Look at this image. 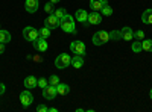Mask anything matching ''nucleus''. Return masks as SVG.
Here are the masks:
<instances>
[{"label":"nucleus","mask_w":152,"mask_h":112,"mask_svg":"<svg viewBox=\"0 0 152 112\" xmlns=\"http://www.w3.org/2000/svg\"><path fill=\"white\" fill-rule=\"evenodd\" d=\"M58 83H59V77L58 76H55V74H53V76L49 77V85H55L56 86Z\"/></svg>","instance_id":"28"},{"label":"nucleus","mask_w":152,"mask_h":112,"mask_svg":"<svg viewBox=\"0 0 152 112\" xmlns=\"http://www.w3.org/2000/svg\"><path fill=\"white\" fill-rule=\"evenodd\" d=\"M53 14H55V17H56V18H59V20H61L62 17H64V15L67 14V11H66L64 8H58V9H55V11H53Z\"/></svg>","instance_id":"24"},{"label":"nucleus","mask_w":152,"mask_h":112,"mask_svg":"<svg viewBox=\"0 0 152 112\" xmlns=\"http://www.w3.org/2000/svg\"><path fill=\"white\" fill-rule=\"evenodd\" d=\"M142 21L145 24H152V9H146L142 14Z\"/></svg>","instance_id":"18"},{"label":"nucleus","mask_w":152,"mask_h":112,"mask_svg":"<svg viewBox=\"0 0 152 112\" xmlns=\"http://www.w3.org/2000/svg\"><path fill=\"white\" fill-rule=\"evenodd\" d=\"M100 14H102V15H105V17L111 15V14H113V8H111L110 5H105L102 9H100Z\"/></svg>","instance_id":"25"},{"label":"nucleus","mask_w":152,"mask_h":112,"mask_svg":"<svg viewBox=\"0 0 152 112\" xmlns=\"http://www.w3.org/2000/svg\"><path fill=\"white\" fill-rule=\"evenodd\" d=\"M20 102H21V105H23L24 108H28V106L32 105V102H34V95H32V92H31L28 88H26V91L20 92Z\"/></svg>","instance_id":"6"},{"label":"nucleus","mask_w":152,"mask_h":112,"mask_svg":"<svg viewBox=\"0 0 152 112\" xmlns=\"http://www.w3.org/2000/svg\"><path fill=\"white\" fill-rule=\"evenodd\" d=\"M56 92L59 94V95H67L69 92H70V86L67 85V83H58L56 85Z\"/></svg>","instance_id":"17"},{"label":"nucleus","mask_w":152,"mask_h":112,"mask_svg":"<svg viewBox=\"0 0 152 112\" xmlns=\"http://www.w3.org/2000/svg\"><path fill=\"white\" fill-rule=\"evenodd\" d=\"M110 40H113V41H120V40H122L120 30H113V32H110Z\"/></svg>","instance_id":"23"},{"label":"nucleus","mask_w":152,"mask_h":112,"mask_svg":"<svg viewBox=\"0 0 152 112\" xmlns=\"http://www.w3.org/2000/svg\"><path fill=\"white\" fill-rule=\"evenodd\" d=\"M32 46H34L35 50H38V52H46L47 48H49L47 40L46 38H41V36H38L35 41H32Z\"/></svg>","instance_id":"7"},{"label":"nucleus","mask_w":152,"mask_h":112,"mask_svg":"<svg viewBox=\"0 0 152 112\" xmlns=\"http://www.w3.org/2000/svg\"><path fill=\"white\" fill-rule=\"evenodd\" d=\"M47 112H58V109H56V108H49Z\"/></svg>","instance_id":"33"},{"label":"nucleus","mask_w":152,"mask_h":112,"mask_svg":"<svg viewBox=\"0 0 152 112\" xmlns=\"http://www.w3.org/2000/svg\"><path fill=\"white\" fill-rule=\"evenodd\" d=\"M70 61H72V58L67 53H61L55 59V67L59 68V70H64V68H67L70 65Z\"/></svg>","instance_id":"3"},{"label":"nucleus","mask_w":152,"mask_h":112,"mask_svg":"<svg viewBox=\"0 0 152 112\" xmlns=\"http://www.w3.org/2000/svg\"><path fill=\"white\" fill-rule=\"evenodd\" d=\"M11 41V33L5 29H0V43H3V44H8Z\"/></svg>","instance_id":"19"},{"label":"nucleus","mask_w":152,"mask_h":112,"mask_svg":"<svg viewBox=\"0 0 152 112\" xmlns=\"http://www.w3.org/2000/svg\"><path fill=\"white\" fill-rule=\"evenodd\" d=\"M49 2H52V3L55 5V3H59V2H61V0H49Z\"/></svg>","instance_id":"34"},{"label":"nucleus","mask_w":152,"mask_h":112,"mask_svg":"<svg viewBox=\"0 0 152 112\" xmlns=\"http://www.w3.org/2000/svg\"><path fill=\"white\" fill-rule=\"evenodd\" d=\"M5 91H6V86H5L2 82H0V95H3V94H5Z\"/></svg>","instance_id":"31"},{"label":"nucleus","mask_w":152,"mask_h":112,"mask_svg":"<svg viewBox=\"0 0 152 112\" xmlns=\"http://www.w3.org/2000/svg\"><path fill=\"white\" fill-rule=\"evenodd\" d=\"M131 48H132V52H134V53H140V52H143V47H142V41L135 40V41L132 43Z\"/></svg>","instance_id":"20"},{"label":"nucleus","mask_w":152,"mask_h":112,"mask_svg":"<svg viewBox=\"0 0 152 112\" xmlns=\"http://www.w3.org/2000/svg\"><path fill=\"white\" fill-rule=\"evenodd\" d=\"M59 27L67 32V33H76V26H75V17L66 14L64 17H62L59 20Z\"/></svg>","instance_id":"1"},{"label":"nucleus","mask_w":152,"mask_h":112,"mask_svg":"<svg viewBox=\"0 0 152 112\" xmlns=\"http://www.w3.org/2000/svg\"><path fill=\"white\" fill-rule=\"evenodd\" d=\"M142 47L145 52H152V40H142Z\"/></svg>","instance_id":"22"},{"label":"nucleus","mask_w":152,"mask_h":112,"mask_svg":"<svg viewBox=\"0 0 152 112\" xmlns=\"http://www.w3.org/2000/svg\"><path fill=\"white\" fill-rule=\"evenodd\" d=\"M110 40V32H105V30H99L93 35V44L94 46H104L107 44Z\"/></svg>","instance_id":"2"},{"label":"nucleus","mask_w":152,"mask_h":112,"mask_svg":"<svg viewBox=\"0 0 152 112\" xmlns=\"http://www.w3.org/2000/svg\"><path fill=\"white\" fill-rule=\"evenodd\" d=\"M70 65L75 67V68H82V65H84V56L75 55V56L72 58V61H70Z\"/></svg>","instance_id":"14"},{"label":"nucleus","mask_w":152,"mask_h":112,"mask_svg":"<svg viewBox=\"0 0 152 112\" xmlns=\"http://www.w3.org/2000/svg\"><path fill=\"white\" fill-rule=\"evenodd\" d=\"M56 86L55 85H47L46 88H43V97L46 98V100H53V98L56 97Z\"/></svg>","instance_id":"8"},{"label":"nucleus","mask_w":152,"mask_h":112,"mask_svg":"<svg viewBox=\"0 0 152 112\" xmlns=\"http://www.w3.org/2000/svg\"><path fill=\"white\" fill-rule=\"evenodd\" d=\"M120 35H122V40H125V41H131V40H134V30L131 29V27H123V29H120Z\"/></svg>","instance_id":"13"},{"label":"nucleus","mask_w":152,"mask_h":112,"mask_svg":"<svg viewBox=\"0 0 152 112\" xmlns=\"http://www.w3.org/2000/svg\"><path fill=\"white\" fill-rule=\"evenodd\" d=\"M47 109H49V108H47L46 105H38V106H37V112H47Z\"/></svg>","instance_id":"30"},{"label":"nucleus","mask_w":152,"mask_h":112,"mask_svg":"<svg viewBox=\"0 0 152 112\" xmlns=\"http://www.w3.org/2000/svg\"><path fill=\"white\" fill-rule=\"evenodd\" d=\"M44 11L47 12V14H53V11H55V9H53V3H52V2L46 3V5H44Z\"/></svg>","instance_id":"27"},{"label":"nucleus","mask_w":152,"mask_h":112,"mask_svg":"<svg viewBox=\"0 0 152 112\" xmlns=\"http://www.w3.org/2000/svg\"><path fill=\"white\" fill-rule=\"evenodd\" d=\"M105 5H108L107 0H90V6L93 11H100Z\"/></svg>","instance_id":"16"},{"label":"nucleus","mask_w":152,"mask_h":112,"mask_svg":"<svg viewBox=\"0 0 152 112\" xmlns=\"http://www.w3.org/2000/svg\"><path fill=\"white\" fill-rule=\"evenodd\" d=\"M102 23V14L99 11H93L91 14H88V24H100Z\"/></svg>","instance_id":"10"},{"label":"nucleus","mask_w":152,"mask_h":112,"mask_svg":"<svg viewBox=\"0 0 152 112\" xmlns=\"http://www.w3.org/2000/svg\"><path fill=\"white\" fill-rule=\"evenodd\" d=\"M38 33H40V36H41V38H49V36H50V33H52V29H49L47 26H44V27H41L40 30H38Z\"/></svg>","instance_id":"21"},{"label":"nucleus","mask_w":152,"mask_h":112,"mask_svg":"<svg viewBox=\"0 0 152 112\" xmlns=\"http://www.w3.org/2000/svg\"><path fill=\"white\" fill-rule=\"evenodd\" d=\"M5 53V44L3 43H0V55Z\"/></svg>","instance_id":"32"},{"label":"nucleus","mask_w":152,"mask_h":112,"mask_svg":"<svg viewBox=\"0 0 152 112\" xmlns=\"http://www.w3.org/2000/svg\"><path fill=\"white\" fill-rule=\"evenodd\" d=\"M70 50H72V53H75V55L84 56V55L87 53V47H85V44H84L82 41H73V43L70 44Z\"/></svg>","instance_id":"5"},{"label":"nucleus","mask_w":152,"mask_h":112,"mask_svg":"<svg viewBox=\"0 0 152 112\" xmlns=\"http://www.w3.org/2000/svg\"><path fill=\"white\" fill-rule=\"evenodd\" d=\"M38 36H40V33H38V30L32 26H26L23 29V38L26 41H35Z\"/></svg>","instance_id":"4"},{"label":"nucleus","mask_w":152,"mask_h":112,"mask_svg":"<svg viewBox=\"0 0 152 112\" xmlns=\"http://www.w3.org/2000/svg\"><path fill=\"white\" fill-rule=\"evenodd\" d=\"M24 86H26L28 90H34L35 86H38V79L35 76H28L24 79Z\"/></svg>","instance_id":"15"},{"label":"nucleus","mask_w":152,"mask_h":112,"mask_svg":"<svg viewBox=\"0 0 152 112\" xmlns=\"http://www.w3.org/2000/svg\"><path fill=\"white\" fill-rule=\"evenodd\" d=\"M44 26H47L49 29L59 27V18H56L55 14H49V17H46V20H44Z\"/></svg>","instance_id":"9"},{"label":"nucleus","mask_w":152,"mask_h":112,"mask_svg":"<svg viewBox=\"0 0 152 112\" xmlns=\"http://www.w3.org/2000/svg\"><path fill=\"white\" fill-rule=\"evenodd\" d=\"M0 29H2V27H0Z\"/></svg>","instance_id":"36"},{"label":"nucleus","mask_w":152,"mask_h":112,"mask_svg":"<svg viewBox=\"0 0 152 112\" xmlns=\"http://www.w3.org/2000/svg\"><path fill=\"white\" fill-rule=\"evenodd\" d=\"M38 5H40L38 0H26V2H24V9H26L29 14H34V12L38 11Z\"/></svg>","instance_id":"11"},{"label":"nucleus","mask_w":152,"mask_h":112,"mask_svg":"<svg viewBox=\"0 0 152 112\" xmlns=\"http://www.w3.org/2000/svg\"><path fill=\"white\" fill-rule=\"evenodd\" d=\"M49 85V79H44V77H41L40 80H38V86L43 90V88H46V86Z\"/></svg>","instance_id":"29"},{"label":"nucleus","mask_w":152,"mask_h":112,"mask_svg":"<svg viewBox=\"0 0 152 112\" xmlns=\"http://www.w3.org/2000/svg\"><path fill=\"white\" fill-rule=\"evenodd\" d=\"M134 38H135V40H138V41L145 40V32H143V30H140V29L135 30V32H134Z\"/></svg>","instance_id":"26"},{"label":"nucleus","mask_w":152,"mask_h":112,"mask_svg":"<svg viewBox=\"0 0 152 112\" xmlns=\"http://www.w3.org/2000/svg\"><path fill=\"white\" fill-rule=\"evenodd\" d=\"M75 17H76V20H78V21H81L84 26H88V12L85 9H78Z\"/></svg>","instance_id":"12"},{"label":"nucleus","mask_w":152,"mask_h":112,"mask_svg":"<svg viewBox=\"0 0 152 112\" xmlns=\"http://www.w3.org/2000/svg\"><path fill=\"white\" fill-rule=\"evenodd\" d=\"M149 97H151V98H152V90H151V91H149Z\"/></svg>","instance_id":"35"}]
</instances>
